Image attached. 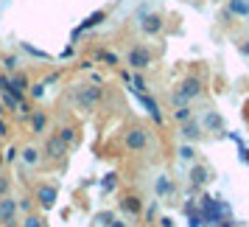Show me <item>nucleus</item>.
<instances>
[{
  "mask_svg": "<svg viewBox=\"0 0 249 227\" xmlns=\"http://www.w3.org/2000/svg\"><path fill=\"white\" fill-rule=\"evenodd\" d=\"M112 227H126V225H124V222H115V225H112Z\"/></svg>",
  "mask_w": 249,
  "mask_h": 227,
  "instance_id": "3",
  "label": "nucleus"
},
{
  "mask_svg": "<svg viewBox=\"0 0 249 227\" xmlns=\"http://www.w3.org/2000/svg\"><path fill=\"white\" fill-rule=\"evenodd\" d=\"M53 199H56V191H53V188H42V191H39V205H42V208H51Z\"/></svg>",
  "mask_w": 249,
  "mask_h": 227,
  "instance_id": "1",
  "label": "nucleus"
},
{
  "mask_svg": "<svg viewBox=\"0 0 249 227\" xmlns=\"http://www.w3.org/2000/svg\"><path fill=\"white\" fill-rule=\"evenodd\" d=\"M23 227H42V222H39L36 216H28V219L23 222Z\"/></svg>",
  "mask_w": 249,
  "mask_h": 227,
  "instance_id": "2",
  "label": "nucleus"
}]
</instances>
